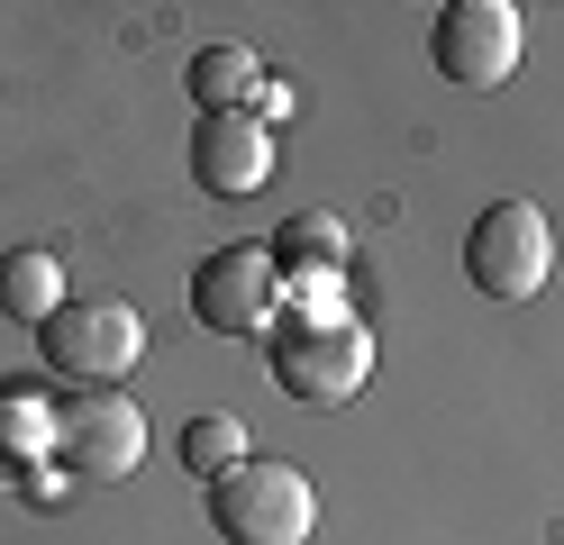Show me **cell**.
Masks as SVG:
<instances>
[{
    "mask_svg": "<svg viewBox=\"0 0 564 545\" xmlns=\"http://www.w3.org/2000/svg\"><path fill=\"white\" fill-rule=\"evenodd\" d=\"M192 173H200L219 200L264 192V173H273V128L256 119V109H219V119H200V128H192Z\"/></svg>",
    "mask_w": 564,
    "mask_h": 545,
    "instance_id": "8",
    "label": "cell"
},
{
    "mask_svg": "<svg viewBox=\"0 0 564 545\" xmlns=\"http://www.w3.org/2000/svg\"><path fill=\"white\" fill-rule=\"evenodd\" d=\"M519 10L510 0H446L437 28H429V64L446 73L455 91H501L519 73Z\"/></svg>",
    "mask_w": 564,
    "mask_h": 545,
    "instance_id": "6",
    "label": "cell"
},
{
    "mask_svg": "<svg viewBox=\"0 0 564 545\" xmlns=\"http://www.w3.org/2000/svg\"><path fill=\"white\" fill-rule=\"evenodd\" d=\"M46 455L74 472V482H128L137 455H147V410H137L128 391H74V400H55Z\"/></svg>",
    "mask_w": 564,
    "mask_h": 545,
    "instance_id": "5",
    "label": "cell"
},
{
    "mask_svg": "<svg viewBox=\"0 0 564 545\" xmlns=\"http://www.w3.org/2000/svg\"><path fill=\"white\" fill-rule=\"evenodd\" d=\"M0 309L28 318V327H46L64 309V264L46 246H10V254H0Z\"/></svg>",
    "mask_w": 564,
    "mask_h": 545,
    "instance_id": "10",
    "label": "cell"
},
{
    "mask_svg": "<svg viewBox=\"0 0 564 545\" xmlns=\"http://www.w3.org/2000/svg\"><path fill=\"white\" fill-rule=\"evenodd\" d=\"M273 309H282V273L264 246H219L192 273V318L219 337H273Z\"/></svg>",
    "mask_w": 564,
    "mask_h": 545,
    "instance_id": "7",
    "label": "cell"
},
{
    "mask_svg": "<svg viewBox=\"0 0 564 545\" xmlns=\"http://www.w3.org/2000/svg\"><path fill=\"white\" fill-rule=\"evenodd\" d=\"M273 273H301V282H337L346 273V254H356V237H346V218L337 209H301V218H282V228H273Z\"/></svg>",
    "mask_w": 564,
    "mask_h": 545,
    "instance_id": "9",
    "label": "cell"
},
{
    "mask_svg": "<svg viewBox=\"0 0 564 545\" xmlns=\"http://www.w3.org/2000/svg\"><path fill=\"white\" fill-rule=\"evenodd\" d=\"M46 436H55V410H37V400H0V464L46 455Z\"/></svg>",
    "mask_w": 564,
    "mask_h": 545,
    "instance_id": "13",
    "label": "cell"
},
{
    "mask_svg": "<svg viewBox=\"0 0 564 545\" xmlns=\"http://www.w3.org/2000/svg\"><path fill=\"white\" fill-rule=\"evenodd\" d=\"M209 527H219L228 545H310V527H319V491H310L301 464L246 455L237 472L209 482Z\"/></svg>",
    "mask_w": 564,
    "mask_h": 545,
    "instance_id": "2",
    "label": "cell"
},
{
    "mask_svg": "<svg viewBox=\"0 0 564 545\" xmlns=\"http://www.w3.org/2000/svg\"><path fill=\"white\" fill-rule=\"evenodd\" d=\"M183 464L200 472V482H219V472H237V464H246V427H237L228 410L192 418V427H183Z\"/></svg>",
    "mask_w": 564,
    "mask_h": 545,
    "instance_id": "12",
    "label": "cell"
},
{
    "mask_svg": "<svg viewBox=\"0 0 564 545\" xmlns=\"http://www.w3.org/2000/svg\"><path fill=\"white\" fill-rule=\"evenodd\" d=\"M37 346L64 382H83V391H119L137 373V355H147V318H137L128 301H64L46 327H37Z\"/></svg>",
    "mask_w": 564,
    "mask_h": 545,
    "instance_id": "4",
    "label": "cell"
},
{
    "mask_svg": "<svg viewBox=\"0 0 564 545\" xmlns=\"http://www.w3.org/2000/svg\"><path fill=\"white\" fill-rule=\"evenodd\" d=\"M246 91H264V73L246 46H200L192 55V100H200V119H219V109H246Z\"/></svg>",
    "mask_w": 564,
    "mask_h": 545,
    "instance_id": "11",
    "label": "cell"
},
{
    "mask_svg": "<svg viewBox=\"0 0 564 545\" xmlns=\"http://www.w3.org/2000/svg\"><path fill=\"white\" fill-rule=\"evenodd\" d=\"M273 382L301 400V410H346L373 382V327L337 301V291H310L301 309L273 318Z\"/></svg>",
    "mask_w": 564,
    "mask_h": 545,
    "instance_id": "1",
    "label": "cell"
},
{
    "mask_svg": "<svg viewBox=\"0 0 564 545\" xmlns=\"http://www.w3.org/2000/svg\"><path fill=\"white\" fill-rule=\"evenodd\" d=\"M465 273H474V291H482V301H501V309L538 301V291H546V273H555L546 209H538V200H491V209L474 218V237H465Z\"/></svg>",
    "mask_w": 564,
    "mask_h": 545,
    "instance_id": "3",
    "label": "cell"
}]
</instances>
